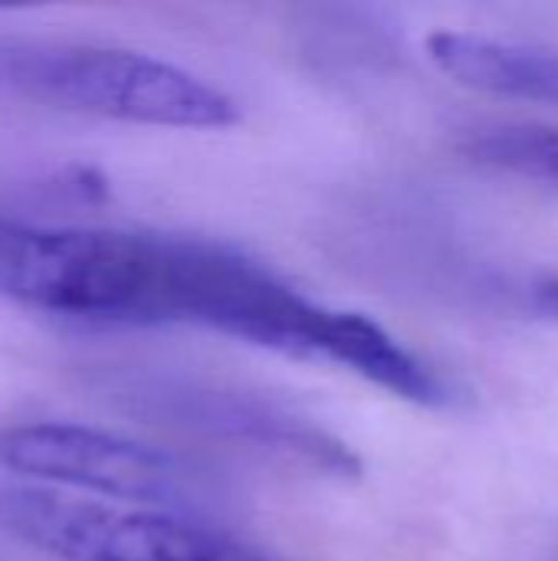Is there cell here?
<instances>
[{
  "label": "cell",
  "mask_w": 558,
  "mask_h": 561,
  "mask_svg": "<svg viewBox=\"0 0 558 561\" xmlns=\"http://www.w3.org/2000/svg\"><path fill=\"white\" fill-rule=\"evenodd\" d=\"M197 237L0 220V299L112 325H187Z\"/></svg>",
  "instance_id": "obj_1"
},
{
  "label": "cell",
  "mask_w": 558,
  "mask_h": 561,
  "mask_svg": "<svg viewBox=\"0 0 558 561\" xmlns=\"http://www.w3.org/2000/svg\"><path fill=\"white\" fill-rule=\"evenodd\" d=\"M10 79L62 108L132 125L227 128L240 118L237 102L204 76L125 46L23 53L10 62Z\"/></svg>",
  "instance_id": "obj_2"
},
{
  "label": "cell",
  "mask_w": 558,
  "mask_h": 561,
  "mask_svg": "<svg viewBox=\"0 0 558 561\" xmlns=\"http://www.w3.org/2000/svg\"><path fill=\"white\" fill-rule=\"evenodd\" d=\"M0 529L59 561H273L171 513L72 500L43 486H0Z\"/></svg>",
  "instance_id": "obj_3"
},
{
  "label": "cell",
  "mask_w": 558,
  "mask_h": 561,
  "mask_svg": "<svg viewBox=\"0 0 558 561\" xmlns=\"http://www.w3.org/2000/svg\"><path fill=\"white\" fill-rule=\"evenodd\" d=\"M0 470L56 490L141 506L201 503V477L184 460L138 440L59 421L0 427Z\"/></svg>",
  "instance_id": "obj_4"
},
{
  "label": "cell",
  "mask_w": 558,
  "mask_h": 561,
  "mask_svg": "<svg viewBox=\"0 0 558 561\" xmlns=\"http://www.w3.org/2000/svg\"><path fill=\"white\" fill-rule=\"evenodd\" d=\"M128 394L145 401L151 414H161L171 424H181V427H191L220 440L247 444L263 454L286 457L322 477L352 480L362 473V463L349 450V444H342L326 427L312 424L309 417L270 398L237 391V388L171 385V381L135 385L128 388Z\"/></svg>",
  "instance_id": "obj_5"
},
{
  "label": "cell",
  "mask_w": 558,
  "mask_h": 561,
  "mask_svg": "<svg viewBox=\"0 0 558 561\" xmlns=\"http://www.w3.org/2000/svg\"><path fill=\"white\" fill-rule=\"evenodd\" d=\"M428 56L457 85L500 99L558 105V49L487 33L437 30L428 36Z\"/></svg>",
  "instance_id": "obj_6"
},
{
  "label": "cell",
  "mask_w": 558,
  "mask_h": 561,
  "mask_svg": "<svg viewBox=\"0 0 558 561\" xmlns=\"http://www.w3.org/2000/svg\"><path fill=\"white\" fill-rule=\"evenodd\" d=\"M319 358L335 362L368 385H378L418 408H447L454 401L447 381L424 358H418L382 322L362 312L329 309Z\"/></svg>",
  "instance_id": "obj_7"
},
{
  "label": "cell",
  "mask_w": 558,
  "mask_h": 561,
  "mask_svg": "<svg viewBox=\"0 0 558 561\" xmlns=\"http://www.w3.org/2000/svg\"><path fill=\"white\" fill-rule=\"evenodd\" d=\"M470 158L558 191V128L553 125H497L467 145Z\"/></svg>",
  "instance_id": "obj_8"
},
{
  "label": "cell",
  "mask_w": 558,
  "mask_h": 561,
  "mask_svg": "<svg viewBox=\"0 0 558 561\" xmlns=\"http://www.w3.org/2000/svg\"><path fill=\"white\" fill-rule=\"evenodd\" d=\"M526 302L536 316L558 322V276H539L526 289Z\"/></svg>",
  "instance_id": "obj_9"
}]
</instances>
